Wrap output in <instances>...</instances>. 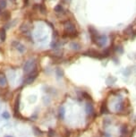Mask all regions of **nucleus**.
<instances>
[{
	"instance_id": "f257e3e1",
	"label": "nucleus",
	"mask_w": 136,
	"mask_h": 137,
	"mask_svg": "<svg viewBox=\"0 0 136 137\" xmlns=\"http://www.w3.org/2000/svg\"><path fill=\"white\" fill-rule=\"evenodd\" d=\"M64 28H65V33L64 37H68V38H75L79 35L78 31H76V27L75 25L71 21H66L64 24Z\"/></svg>"
},
{
	"instance_id": "f03ea898",
	"label": "nucleus",
	"mask_w": 136,
	"mask_h": 137,
	"mask_svg": "<svg viewBox=\"0 0 136 137\" xmlns=\"http://www.w3.org/2000/svg\"><path fill=\"white\" fill-rule=\"evenodd\" d=\"M36 68V60L35 58H31L25 62L23 65V72L25 74H30Z\"/></svg>"
},
{
	"instance_id": "c756f323",
	"label": "nucleus",
	"mask_w": 136,
	"mask_h": 137,
	"mask_svg": "<svg viewBox=\"0 0 136 137\" xmlns=\"http://www.w3.org/2000/svg\"><path fill=\"white\" fill-rule=\"evenodd\" d=\"M23 3H24V6H28V4H29V0H23Z\"/></svg>"
},
{
	"instance_id": "412c9836",
	"label": "nucleus",
	"mask_w": 136,
	"mask_h": 137,
	"mask_svg": "<svg viewBox=\"0 0 136 137\" xmlns=\"http://www.w3.org/2000/svg\"><path fill=\"white\" fill-rule=\"evenodd\" d=\"M123 108H124V104H123V102H118L116 104L115 110H116V111H121V110L123 109Z\"/></svg>"
},
{
	"instance_id": "f704fd0d",
	"label": "nucleus",
	"mask_w": 136,
	"mask_h": 137,
	"mask_svg": "<svg viewBox=\"0 0 136 137\" xmlns=\"http://www.w3.org/2000/svg\"><path fill=\"white\" fill-rule=\"evenodd\" d=\"M43 1H44V0H43Z\"/></svg>"
},
{
	"instance_id": "bb28decb",
	"label": "nucleus",
	"mask_w": 136,
	"mask_h": 137,
	"mask_svg": "<svg viewBox=\"0 0 136 137\" xmlns=\"http://www.w3.org/2000/svg\"><path fill=\"white\" fill-rule=\"evenodd\" d=\"M2 117H3L4 119H9L11 116L7 111H5V112H3V114H2Z\"/></svg>"
},
{
	"instance_id": "6e6552de",
	"label": "nucleus",
	"mask_w": 136,
	"mask_h": 137,
	"mask_svg": "<svg viewBox=\"0 0 136 137\" xmlns=\"http://www.w3.org/2000/svg\"><path fill=\"white\" fill-rule=\"evenodd\" d=\"M13 46H14V48H16L20 53H23V52L26 50L25 46H24L23 44H22L21 42H19V41H14V42H13Z\"/></svg>"
},
{
	"instance_id": "dca6fc26",
	"label": "nucleus",
	"mask_w": 136,
	"mask_h": 137,
	"mask_svg": "<svg viewBox=\"0 0 136 137\" xmlns=\"http://www.w3.org/2000/svg\"><path fill=\"white\" fill-rule=\"evenodd\" d=\"M39 10L42 14H47V8L45 6L44 4H40L39 5Z\"/></svg>"
},
{
	"instance_id": "9d476101",
	"label": "nucleus",
	"mask_w": 136,
	"mask_h": 137,
	"mask_svg": "<svg viewBox=\"0 0 136 137\" xmlns=\"http://www.w3.org/2000/svg\"><path fill=\"white\" fill-rule=\"evenodd\" d=\"M7 85L6 76L4 74H0V87H6Z\"/></svg>"
},
{
	"instance_id": "7c9ffc66",
	"label": "nucleus",
	"mask_w": 136,
	"mask_h": 137,
	"mask_svg": "<svg viewBox=\"0 0 136 137\" xmlns=\"http://www.w3.org/2000/svg\"><path fill=\"white\" fill-rule=\"evenodd\" d=\"M6 137H12V136H6Z\"/></svg>"
},
{
	"instance_id": "b1692460",
	"label": "nucleus",
	"mask_w": 136,
	"mask_h": 137,
	"mask_svg": "<svg viewBox=\"0 0 136 137\" xmlns=\"http://www.w3.org/2000/svg\"><path fill=\"white\" fill-rule=\"evenodd\" d=\"M20 30L25 33V32H27L29 31V27H28L27 24H22V26L20 27Z\"/></svg>"
},
{
	"instance_id": "2eb2a0df",
	"label": "nucleus",
	"mask_w": 136,
	"mask_h": 137,
	"mask_svg": "<svg viewBox=\"0 0 136 137\" xmlns=\"http://www.w3.org/2000/svg\"><path fill=\"white\" fill-rule=\"evenodd\" d=\"M65 107L61 106L59 108V117L61 119H64L65 118Z\"/></svg>"
},
{
	"instance_id": "aec40b11",
	"label": "nucleus",
	"mask_w": 136,
	"mask_h": 137,
	"mask_svg": "<svg viewBox=\"0 0 136 137\" xmlns=\"http://www.w3.org/2000/svg\"><path fill=\"white\" fill-rule=\"evenodd\" d=\"M133 32V25H129V26L125 30V33H126L127 35L132 34Z\"/></svg>"
},
{
	"instance_id": "a878e982",
	"label": "nucleus",
	"mask_w": 136,
	"mask_h": 137,
	"mask_svg": "<svg viewBox=\"0 0 136 137\" xmlns=\"http://www.w3.org/2000/svg\"><path fill=\"white\" fill-rule=\"evenodd\" d=\"M100 113L101 114L108 113V109H107V106H106V104H103V105H102L101 108H100Z\"/></svg>"
},
{
	"instance_id": "423d86ee",
	"label": "nucleus",
	"mask_w": 136,
	"mask_h": 137,
	"mask_svg": "<svg viewBox=\"0 0 136 137\" xmlns=\"http://www.w3.org/2000/svg\"><path fill=\"white\" fill-rule=\"evenodd\" d=\"M107 41H108V38H107V36L105 34H102V35H99V38L97 39V40H96L95 44L99 47V48H102V47H104L106 44H107Z\"/></svg>"
},
{
	"instance_id": "a211bd4d",
	"label": "nucleus",
	"mask_w": 136,
	"mask_h": 137,
	"mask_svg": "<svg viewBox=\"0 0 136 137\" xmlns=\"http://www.w3.org/2000/svg\"><path fill=\"white\" fill-rule=\"evenodd\" d=\"M6 7V0H0V14Z\"/></svg>"
},
{
	"instance_id": "393cba45",
	"label": "nucleus",
	"mask_w": 136,
	"mask_h": 137,
	"mask_svg": "<svg viewBox=\"0 0 136 137\" xmlns=\"http://www.w3.org/2000/svg\"><path fill=\"white\" fill-rule=\"evenodd\" d=\"M33 131H34V133H35V134H36V135H38V136H40V135H42V132L40 130V128H39V127L34 126L33 127Z\"/></svg>"
},
{
	"instance_id": "cd10ccee",
	"label": "nucleus",
	"mask_w": 136,
	"mask_h": 137,
	"mask_svg": "<svg viewBox=\"0 0 136 137\" xmlns=\"http://www.w3.org/2000/svg\"><path fill=\"white\" fill-rule=\"evenodd\" d=\"M48 137H53L55 135V131H53L52 129H49V131H48Z\"/></svg>"
},
{
	"instance_id": "2f4dec72",
	"label": "nucleus",
	"mask_w": 136,
	"mask_h": 137,
	"mask_svg": "<svg viewBox=\"0 0 136 137\" xmlns=\"http://www.w3.org/2000/svg\"><path fill=\"white\" fill-rule=\"evenodd\" d=\"M0 95H1V91H0Z\"/></svg>"
},
{
	"instance_id": "20e7f679",
	"label": "nucleus",
	"mask_w": 136,
	"mask_h": 137,
	"mask_svg": "<svg viewBox=\"0 0 136 137\" xmlns=\"http://www.w3.org/2000/svg\"><path fill=\"white\" fill-rule=\"evenodd\" d=\"M20 100H21V95L19 94L15 99L14 101V117H21L20 115Z\"/></svg>"
},
{
	"instance_id": "473e14b6",
	"label": "nucleus",
	"mask_w": 136,
	"mask_h": 137,
	"mask_svg": "<svg viewBox=\"0 0 136 137\" xmlns=\"http://www.w3.org/2000/svg\"><path fill=\"white\" fill-rule=\"evenodd\" d=\"M135 57H136V55H135Z\"/></svg>"
},
{
	"instance_id": "72a5a7b5",
	"label": "nucleus",
	"mask_w": 136,
	"mask_h": 137,
	"mask_svg": "<svg viewBox=\"0 0 136 137\" xmlns=\"http://www.w3.org/2000/svg\"><path fill=\"white\" fill-rule=\"evenodd\" d=\"M14 1H15V0H14Z\"/></svg>"
},
{
	"instance_id": "9b49d317",
	"label": "nucleus",
	"mask_w": 136,
	"mask_h": 137,
	"mask_svg": "<svg viewBox=\"0 0 136 137\" xmlns=\"http://www.w3.org/2000/svg\"><path fill=\"white\" fill-rule=\"evenodd\" d=\"M85 110H86V113L88 115H92L93 112H94V108H93V106H92L91 103H87L86 106H85Z\"/></svg>"
},
{
	"instance_id": "ddd939ff",
	"label": "nucleus",
	"mask_w": 136,
	"mask_h": 137,
	"mask_svg": "<svg viewBox=\"0 0 136 137\" xmlns=\"http://www.w3.org/2000/svg\"><path fill=\"white\" fill-rule=\"evenodd\" d=\"M70 48H71L72 49H74V50H80L82 47H81V45L79 44L78 42L74 41V42H71V44H70Z\"/></svg>"
},
{
	"instance_id": "f8f14e48",
	"label": "nucleus",
	"mask_w": 136,
	"mask_h": 137,
	"mask_svg": "<svg viewBox=\"0 0 136 137\" xmlns=\"http://www.w3.org/2000/svg\"><path fill=\"white\" fill-rule=\"evenodd\" d=\"M116 80L117 79L116 77H114V76H108V78L106 79V83L108 84V85H113V84H115L116 82Z\"/></svg>"
},
{
	"instance_id": "39448f33",
	"label": "nucleus",
	"mask_w": 136,
	"mask_h": 137,
	"mask_svg": "<svg viewBox=\"0 0 136 137\" xmlns=\"http://www.w3.org/2000/svg\"><path fill=\"white\" fill-rule=\"evenodd\" d=\"M89 32H90V36H91V39L92 42L95 43L97 39L99 38V36L98 31H97L93 26H89Z\"/></svg>"
},
{
	"instance_id": "4468645a",
	"label": "nucleus",
	"mask_w": 136,
	"mask_h": 137,
	"mask_svg": "<svg viewBox=\"0 0 136 137\" xmlns=\"http://www.w3.org/2000/svg\"><path fill=\"white\" fill-rule=\"evenodd\" d=\"M6 39V31L5 28H2L0 29V40L1 41H5Z\"/></svg>"
},
{
	"instance_id": "6ab92c4d",
	"label": "nucleus",
	"mask_w": 136,
	"mask_h": 137,
	"mask_svg": "<svg viewBox=\"0 0 136 137\" xmlns=\"http://www.w3.org/2000/svg\"><path fill=\"white\" fill-rule=\"evenodd\" d=\"M132 73H133V70L131 69V67H129V66H128V67H126V68L124 70V72H123V74H124L125 76H129L130 74H132Z\"/></svg>"
},
{
	"instance_id": "0eeeda50",
	"label": "nucleus",
	"mask_w": 136,
	"mask_h": 137,
	"mask_svg": "<svg viewBox=\"0 0 136 137\" xmlns=\"http://www.w3.org/2000/svg\"><path fill=\"white\" fill-rule=\"evenodd\" d=\"M83 55L84 56H89V57H94V58H102V56L99 54V52H97L96 50H87L86 52L83 53Z\"/></svg>"
},
{
	"instance_id": "5701e85b",
	"label": "nucleus",
	"mask_w": 136,
	"mask_h": 137,
	"mask_svg": "<svg viewBox=\"0 0 136 137\" xmlns=\"http://www.w3.org/2000/svg\"><path fill=\"white\" fill-rule=\"evenodd\" d=\"M111 123H112V121H111L110 118H105L103 120V125L105 126V127H108L109 125H111Z\"/></svg>"
},
{
	"instance_id": "c85d7f7f",
	"label": "nucleus",
	"mask_w": 136,
	"mask_h": 137,
	"mask_svg": "<svg viewBox=\"0 0 136 137\" xmlns=\"http://www.w3.org/2000/svg\"><path fill=\"white\" fill-rule=\"evenodd\" d=\"M116 51L118 52V53H123V51H124V50H123L122 47H117V48H116Z\"/></svg>"
},
{
	"instance_id": "7ed1b4c3",
	"label": "nucleus",
	"mask_w": 136,
	"mask_h": 137,
	"mask_svg": "<svg viewBox=\"0 0 136 137\" xmlns=\"http://www.w3.org/2000/svg\"><path fill=\"white\" fill-rule=\"evenodd\" d=\"M38 74H39V73H38V71L36 70V68H35L32 72L29 74V75L26 76V78L24 79V83L27 84V85L31 84L38 77Z\"/></svg>"
},
{
	"instance_id": "f3484780",
	"label": "nucleus",
	"mask_w": 136,
	"mask_h": 137,
	"mask_svg": "<svg viewBox=\"0 0 136 137\" xmlns=\"http://www.w3.org/2000/svg\"><path fill=\"white\" fill-rule=\"evenodd\" d=\"M56 74L57 76V78H62L64 76V71L61 68L57 67V68H56Z\"/></svg>"
},
{
	"instance_id": "1a4fd4ad",
	"label": "nucleus",
	"mask_w": 136,
	"mask_h": 137,
	"mask_svg": "<svg viewBox=\"0 0 136 137\" xmlns=\"http://www.w3.org/2000/svg\"><path fill=\"white\" fill-rule=\"evenodd\" d=\"M0 16H1V20L6 22V21L10 20L11 14H10V12H8V11H5V12H2V13L0 14Z\"/></svg>"
},
{
	"instance_id": "4be33fe9",
	"label": "nucleus",
	"mask_w": 136,
	"mask_h": 137,
	"mask_svg": "<svg viewBox=\"0 0 136 137\" xmlns=\"http://www.w3.org/2000/svg\"><path fill=\"white\" fill-rule=\"evenodd\" d=\"M54 10L56 13H63V11H64V8L61 5H57V6H56V7L54 8Z\"/></svg>"
}]
</instances>
